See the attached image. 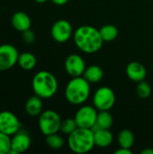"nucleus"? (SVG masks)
I'll return each mask as SVG.
<instances>
[{
    "label": "nucleus",
    "instance_id": "4468645a",
    "mask_svg": "<svg viewBox=\"0 0 153 154\" xmlns=\"http://www.w3.org/2000/svg\"><path fill=\"white\" fill-rule=\"evenodd\" d=\"M12 26L18 32H24L31 28L32 21L30 16L22 11L15 12L11 18Z\"/></svg>",
    "mask_w": 153,
    "mask_h": 154
},
{
    "label": "nucleus",
    "instance_id": "4be33fe9",
    "mask_svg": "<svg viewBox=\"0 0 153 154\" xmlns=\"http://www.w3.org/2000/svg\"><path fill=\"white\" fill-rule=\"evenodd\" d=\"M46 143L52 150H60L64 146L65 142L64 139L56 133L46 136Z\"/></svg>",
    "mask_w": 153,
    "mask_h": 154
},
{
    "label": "nucleus",
    "instance_id": "6e6552de",
    "mask_svg": "<svg viewBox=\"0 0 153 154\" xmlns=\"http://www.w3.org/2000/svg\"><path fill=\"white\" fill-rule=\"evenodd\" d=\"M19 52L17 49L9 43L0 45V71L12 69L18 61Z\"/></svg>",
    "mask_w": 153,
    "mask_h": 154
},
{
    "label": "nucleus",
    "instance_id": "c756f323",
    "mask_svg": "<svg viewBox=\"0 0 153 154\" xmlns=\"http://www.w3.org/2000/svg\"><path fill=\"white\" fill-rule=\"evenodd\" d=\"M36 3H38V4H43V3H45V2H47L48 0H34Z\"/></svg>",
    "mask_w": 153,
    "mask_h": 154
},
{
    "label": "nucleus",
    "instance_id": "f8f14e48",
    "mask_svg": "<svg viewBox=\"0 0 153 154\" xmlns=\"http://www.w3.org/2000/svg\"><path fill=\"white\" fill-rule=\"evenodd\" d=\"M65 70L71 77H81L86 69V63L83 58L78 54H70L65 60Z\"/></svg>",
    "mask_w": 153,
    "mask_h": 154
},
{
    "label": "nucleus",
    "instance_id": "412c9836",
    "mask_svg": "<svg viewBox=\"0 0 153 154\" xmlns=\"http://www.w3.org/2000/svg\"><path fill=\"white\" fill-rule=\"evenodd\" d=\"M104 42H113L118 36V29L114 24H106L99 30Z\"/></svg>",
    "mask_w": 153,
    "mask_h": 154
},
{
    "label": "nucleus",
    "instance_id": "423d86ee",
    "mask_svg": "<svg viewBox=\"0 0 153 154\" xmlns=\"http://www.w3.org/2000/svg\"><path fill=\"white\" fill-rule=\"evenodd\" d=\"M115 103V95L112 88L101 87L96 89L93 97L94 106L99 111H109Z\"/></svg>",
    "mask_w": 153,
    "mask_h": 154
},
{
    "label": "nucleus",
    "instance_id": "dca6fc26",
    "mask_svg": "<svg viewBox=\"0 0 153 154\" xmlns=\"http://www.w3.org/2000/svg\"><path fill=\"white\" fill-rule=\"evenodd\" d=\"M42 98L34 95L29 97L25 103V112L30 116H40L42 112Z\"/></svg>",
    "mask_w": 153,
    "mask_h": 154
},
{
    "label": "nucleus",
    "instance_id": "39448f33",
    "mask_svg": "<svg viewBox=\"0 0 153 154\" xmlns=\"http://www.w3.org/2000/svg\"><path fill=\"white\" fill-rule=\"evenodd\" d=\"M61 118L60 115L54 110L42 111L39 116L38 125L40 131L45 136L56 134L60 129Z\"/></svg>",
    "mask_w": 153,
    "mask_h": 154
},
{
    "label": "nucleus",
    "instance_id": "cd10ccee",
    "mask_svg": "<svg viewBox=\"0 0 153 154\" xmlns=\"http://www.w3.org/2000/svg\"><path fill=\"white\" fill-rule=\"evenodd\" d=\"M50 1L57 5H64L69 2V0H50Z\"/></svg>",
    "mask_w": 153,
    "mask_h": 154
},
{
    "label": "nucleus",
    "instance_id": "bb28decb",
    "mask_svg": "<svg viewBox=\"0 0 153 154\" xmlns=\"http://www.w3.org/2000/svg\"><path fill=\"white\" fill-rule=\"evenodd\" d=\"M115 154H132L133 152L131 151V149H127V148H122L120 147L118 150L115 151Z\"/></svg>",
    "mask_w": 153,
    "mask_h": 154
},
{
    "label": "nucleus",
    "instance_id": "a878e982",
    "mask_svg": "<svg viewBox=\"0 0 153 154\" xmlns=\"http://www.w3.org/2000/svg\"><path fill=\"white\" fill-rule=\"evenodd\" d=\"M23 40L24 42L29 43V44L34 42V41H35V34H34V32L31 29H28V30L23 32Z\"/></svg>",
    "mask_w": 153,
    "mask_h": 154
},
{
    "label": "nucleus",
    "instance_id": "f257e3e1",
    "mask_svg": "<svg viewBox=\"0 0 153 154\" xmlns=\"http://www.w3.org/2000/svg\"><path fill=\"white\" fill-rule=\"evenodd\" d=\"M74 42L78 50L85 53H95L98 51L104 43L99 30L91 25L79 26L73 34Z\"/></svg>",
    "mask_w": 153,
    "mask_h": 154
},
{
    "label": "nucleus",
    "instance_id": "9d476101",
    "mask_svg": "<svg viewBox=\"0 0 153 154\" xmlns=\"http://www.w3.org/2000/svg\"><path fill=\"white\" fill-rule=\"evenodd\" d=\"M73 29L69 22L64 19L56 21L50 29V34L53 40L57 42L63 43L68 42L72 36Z\"/></svg>",
    "mask_w": 153,
    "mask_h": 154
},
{
    "label": "nucleus",
    "instance_id": "5701e85b",
    "mask_svg": "<svg viewBox=\"0 0 153 154\" xmlns=\"http://www.w3.org/2000/svg\"><path fill=\"white\" fill-rule=\"evenodd\" d=\"M77 128H78V125H77V123H76L75 119L74 118H67V119L61 121V125H60V131L62 134H67L69 136Z\"/></svg>",
    "mask_w": 153,
    "mask_h": 154
},
{
    "label": "nucleus",
    "instance_id": "1a4fd4ad",
    "mask_svg": "<svg viewBox=\"0 0 153 154\" xmlns=\"http://www.w3.org/2000/svg\"><path fill=\"white\" fill-rule=\"evenodd\" d=\"M21 129V123L18 117L10 111L0 112V132L13 136Z\"/></svg>",
    "mask_w": 153,
    "mask_h": 154
},
{
    "label": "nucleus",
    "instance_id": "7ed1b4c3",
    "mask_svg": "<svg viewBox=\"0 0 153 154\" xmlns=\"http://www.w3.org/2000/svg\"><path fill=\"white\" fill-rule=\"evenodd\" d=\"M89 95L90 83L83 76L72 78L65 88V97L71 105L84 104L88 99Z\"/></svg>",
    "mask_w": 153,
    "mask_h": 154
},
{
    "label": "nucleus",
    "instance_id": "6ab92c4d",
    "mask_svg": "<svg viewBox=\"0 0 153 154\" xmlns=\"http://www.w3.org/2000/svg\"><path fill=\"white\" fill-rule=\"evenodd\" d=\"M36 57L32 53L29 51H24L19 54L17 64L23 70H32L36 66Z\"/></svg>",
    "mask_w": 153,
    "mask_h": 154
},
{
    "label": "nucleus",
    "instance_id": "20e7f679",
    "mask_svg": "<svg viewBox=\"0 0 153 154\" xmlns=\"http://www.w3.org/2000/svg\"><path fill=\"white\" fill-rule=\"evenodd\" d=\"M68 145L71 152L78 154L89 152L95 147L94 132L89 128L78 127L69 135Z\"/></svg>",
    "mask_w": 153,
    "mask_h": 154
},
{
    "label": "nucleus",
    "instance_id": "0eeeda50",
    "mask_svg": "<svg viewBox=\"0 0 153 154\" xmlns=\"http://www.w3.org/2000/svg\"><path fill=\"white\" fill-rule=\"evenodd\" d=\"M97 109L91 106H81L75 115V121L78 127L92 129L96 122Z\"/></svg>",
    "mask_w": 153,
    "mask_h": 154
},
{
    "label": "nucleus",
    "instance_id": "9b49d317",
    "mask_svg": "<svg viewBox=\"0 0 153 154\" xmlns=\"http://www.w3.org/2000/svg\"><path fill=\"white\" fill-rule=\"evenodd\" d=\"M31 146V137L24 130H19L11 139V150L8 154H20L25 152Z\"/></svg>",
    "mask_w": 153,
    "mask_h": 154
},
{
    "label": "nucleus",
    "instance_id": "393cba45",
    "mask_svg": "<svg viewBox=\"0 0 153 154\" xmlns=\"http://www.w3.org/2000/svg\"><path fill=\"white\" fill-rule=\"evenodd\" d=\"M11 136L0 132V154H8L11 150Z\"/></svg>",
    "mask_w": 153,
    "mask_h": 154
},
{
    "label": "nucleus",
    "instance_id": "b1692460",
    "mask_svg": "<svg viewBox=\"0 0 153 154\" xmlns=\"http://www.w3.org/2000/svg\"><path fill=\"white\" fill-rule=\"evenodd\" d=\"M136 93L140 98L145 99L148 98L151 94V88L148 82L145 80L138 82V85L136 87Z\"/></svg>",
    "mask_w": 153,
    "mask_h": 154
},
{
    "label": "nucleus",
    "instance_id": "a211bd4d",
    "mask_svg": "<svg viewBox=\"0 0 153 154\" xmlns=\"http://www.w3.org/2000/svg\"><path fill=\"white\" fill-rule=\"evenodd\" d=\"M114 124L112 115L108 111H99L97 113L96 122L92 130L96 129H110Z\"/></svg>",
    "mask_w": 153,
    "mask_h": 154
},
{
    "label": "nucleus",
    "instance_id": "f03ea898",
    "mask_svg": "<svg viewBox=\"0 0 153 154\" xmlns=\"http://www.w3.org/2000/svg\"><path fill=\"white\" fill-rule=\"evenodd\" d=\"M33 92L42 99L51 98L58 90V80L50 71L41 70L37 72L32 81Z\"/></svg>",
    "mask_w": 153,
    "mask_h": 154
},
{
    "label": "nucleus",
    "instance_id": "2eb2a0df",
    "mask_svg": "<svg viewBox=\"0 0 153 154\" xmlns=\"http://www.w3.org/2000/svg\"><path fill=\"white\" fill-rule=\"evenodd\" d=\"M94 132L95 145L99 148H106L112 144L114 136L109 129H96Z\"/></svg>",
    "mask_w": 153,
    "mask_h": 154
},
{
    "label": "nucleus",
    "instance_id": "aec40b11",
    "mask_svg": "<svg viewBox=\"0 0 153 154\" xmlns=\"http://www.w3.org/2000/svg\"><path fill=\"white\" fill-rule=\"evenodd\" d=\"M117 142L120 147L131 149L134 143V135L131 130L124 129L118 134Z\"/></svg>",
    "mask_w": 153,
    "mask_h": 154
},
{
    "label": "nucleus",
    "instance_id": "c85d7f7f",
    "mask_svg": "<svg viewBox=\"0 0 153 154\" xmlns=\"http://www.w3.org/2000/svg\"><path fill=\"white\" fill-rule=\"evenodd\" d=\"M142 154H153V150L151 148H146L142 151Z\"/></svg>",
    "mask_w": 153,
    "mask_h": 154
},
{
    "label": "nucleus",
    "instance_id": "ddd939ff",
    "mask_svg": "<svg viewBox=\"0 0 153 154\" xmlns=\"http://www.w3.org/2000/svg\"><path fill=\"white\" fill-rule=\"evenodd\" d=\"M126 75L131 80L140 82L145 79L147 70L142 63L138 61H132L126 67Z\"/></svg>",
    "mask_w": 153,
    "mask_h": 154
},
{
    "label": "nucleus",
    "instance_id": "f3484780",
    "mask_svg": "<svg viewBox=\"0 0 153 154\" xmlns=\"http://www.w3.org/2000/svg\"><path fill=\"white\" fill-rule=\"evenodd\" d=\"M83 77L90 83L96 84L98 83L104 77V71L102 68L98 65H91L86 68Z\"/></svg>",
    "mask_w": 153,
    "mask_h": 154
}]
</instances>
